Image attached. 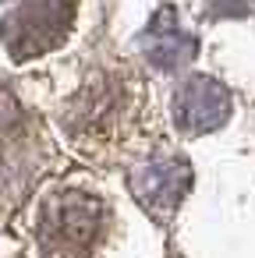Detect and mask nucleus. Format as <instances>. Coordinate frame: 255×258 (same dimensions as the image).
Wrapping results in <instances>:
<instances>
[{
    "mask_svg": "<svg viewBox=\"0 0 255 258\" xmlns=\"http://www.w3.org/2000/svg\"><path fill=\"white\" fill-rule=\"evenodd\" d=\"M50 226V251H71V254H82L92 247V240L99 237L103 230V212L99 205L89 198V195H64V202H57L54 209V219L46 223Z\"/></svg>",
    "mask_w": 255,
    "mask_h": 258,
    "instance_id": "obj_2",
    "label": "nucleus"
},
{
    "mask_svg": "<svg viewBox=\"0 0 255 258\" xmlns=\"http://www.w3.org/2000/svg\"><path fill=\"white\" fill-rule=\"evenodd\" d=\"M71 22H75V0H29L8 18L4 43L18 60H25L57 46L68 36Z\"/></svg>",
    "mask_w": 255,
    "mask_h": 258,
    "instance_id": "obj_1",
    "label": "nucleus"
}]
</instances>
